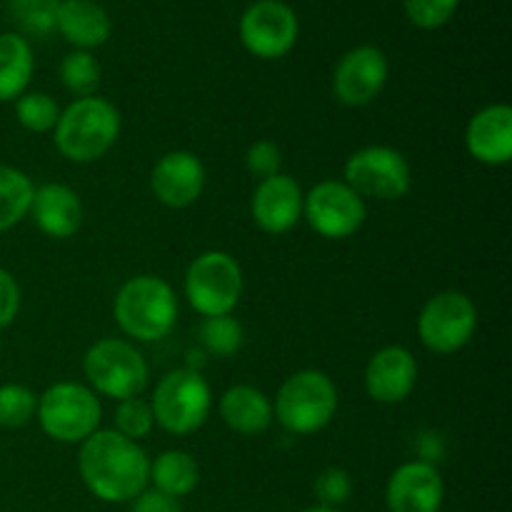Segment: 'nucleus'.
Here are the masks:
<instances>
[{"label":"nucleus","instance_id":"nucleus-31","mask_svg":"<svg viewBox=\"0 0 512 512\" xmlns=\"http://www.w3.org/2000/svg\"><path fill=\"white\" fill-rule=\"evenodd\" d=\"M405 15L420 30H438L453 20L460 0H403Z\"/></svg>","mask_w":512,"mask_h":512},{"label":"nucleus","instance_id":"nucleus-13","mask_svg":"<svg viewBox=\"0 0 512 512\" xmlns=\"http://www.w3.org/2000/svg\"><path fill=\"white\" fill-rule=\"evenodd\" d=\"M388 58L375 45H358L338 60L333 73L335 98L348 108L370 105L388 83Z\"/></svg>","mask_w":512,"mask_h":512},{"label":"nucleus","instance_id":"nucleus-19","mask_svg":"<svg viewBox=\"0 0 512 512\" xmlns=\"http://www.w3.org/2000/svg\"><path fill=\"white\" fill-rule=\"evenodd\" d=\"M28 215L38 225L40 233L55 240H65L78 233L85 210L73 188L63 183H45L35 188Z\"/></svg>","mask_w":512,"mask_h":512},{"label":"nucleus","instance_id":"nucleus-33","mask_svg":"<svg viewBox=\"0 0 512 512\" xmlns=\"http://www.w3.org/2000/svg\"><path fill=\"white\" fill-rule=\"evenodd\" d=\"M245 165H248L255 178H270V175H278L280 168H283V153H280L273 140H258L245 153Z\"/></svg>","mask_w":512,"mask_h":512},{"label":"nucleus","instance_id":"nucleus-17","mask_svg":"<svg viewBox=\"0 0 512 512\" xmlns=\"http://www.w3.org/2000/svg\"><path fill=\"white\" fill-rule=\"evenodd\" d=\"M415 383H418V360L403 345H388L368 360L365 390L375 403H403L415 390Z\"/></svg>","mask_w":512,"mask_h":512},{"label":"nucleus","instance_id":"nucleus-29","mask_svg":"<svg viewBox=\"0 0 512 512\" xmlns=\"http://www.w3.org/2000/svg\"><path fill=\"white\" fill-rule=\"evenodd\" d=\"M38 395L20 383L0 385V428H23L35 418Z\"/></svg>","mask_w":512,"mask_h":512},{"label":"nucleus","instance_id":"nucleus-12","mask_svg":"<svg viewBox=\"0 0 512 512\" xmlns=\"http://www.w3.org/2000/svg\"><path fill=\"white\" fill-rule=\"evenodd\" d=\"M300 23L283 0H255L240 18V40L260 60H278L295 48Z\"/></svg>","mask_w":512,"mask_h":512},{"label":"nucleus","instance_id":"nucleus-6","mask_svg":"<svg viewBox=\"0 0 512 512\" xmlns=\"http://www.w3.org/2000/svg\"><path fill=\"white\" fill-rule=\"evenodd\" d=\"M83 375L95 395L115 400L138 398L148 388V363L133 343L100 338L83 358Z\"/></svg>","mask_w":512,"mask_h":512},{"label":"nucleus","instance_id":"nucleus-36","mask_svg":"<svg viewBox=\"0 0 512 512\" xmlns=\"http://www.w3.org/2000/svg\"><path fill=\"white\" fill-rule=\"evenodd\" d=\"M300 512H340V510L325 508V505H315V508H305V510H300Z\"/></svg>","mask_w":512,"mask_h":512},{"label":"nucleus","instance_id":"nucleus-28","mask_svg":"<svg viewBox=\"0 0 512 512\" xmlns=\"http://www.w3.org/2000/svg\"><path fill=\"white\" fill-rule=\"evenodd\" d=\"M15 118L30 133H50L60 118V108L50 95L38 90H25L15 100Z\"/></svg>","mask_w":512,"mask_h":512},{"label":"nucleus","instance_id":"nucleus-8","mask_svg":"<svg viewBox=\"0 0 512 512\" xmlns=\"http://www.w3.org/2000/svg\"><path fill=\"white\" fill-rule=\"evenodd\" d=\"M243 295V270L225 250H205L185 273V298L203 318L230 315Z\"/></svg>","mask_w":512,"mask_h":512},{"label":"nucleus","instance_id":"nucleus-18","mask_svg":"<svg viewBox=\"0 0 512 512\" xmlns=\"http://www.w3.org/2000/svg\"><path fill=\"white\" fill-rule=\"evenodd\" d=\"M465 148L483 165H508L512 158V108L508 103L485 105L465 128Z\"/></svg>","mask_w":512,"mask_h":512},{"label":"nucleus","instance_id":"nucleus-21","mask_svg":"<svg viewBox=\"0 0 512 512\" xmlns=\"http://www.w3.org/2000/svg\"><path fill=\"white\" fill-rule=\"evenodd\" d=\"M218 413L238 435H260L273 423V403L253 385H233L220 395Z\"/></svg>","mask_w":512,"mask_h":512},{"label":"nucleus","instance_id":"nucleus-2","mask_svg":"<svg viewBox=\"0 0 512 512\" xmlns=\"http://www.w3.org/2000/svg\"><path fill=\"white\" fill-rule=\"evenodd\" d=\"M120 135V113L100 95L75 98L53 128L58 153L70 163H95L115 145Z\"/></svg>","mask_w":512,"mask_h":512},{"label":"nucleus","instance_id":"nucleus-22","mask_svg":"<svg viewBox=\"0 0 512 512\" xmlns=\"http://www.w3.org/2000/svg\"><path fill=\"white\" fill-rule=\"evenodd\" d=\"M33 48L20 33H0V103L18 100L33 80Z\"/></svg>","mask_w":512,"mask_h":512},{"label":"nucleus","instance_id":"nucleus-32","mask_svg":"<svg viewBox=\"0 0 512 512\" xmlns=\"http://www.w3.org/2000/svg\"><path fill=\"white\" fill-rule=\"evenodd\" d=\"M313 490H315V498L320 500V505L338 510L340 505L350 498V493H353V483H350L348 470L325 468L323 473L315 478Z\"/></svg>","mask_w":512,"mask_h":512},{"label":"nucleus","instance_id":"nucleus-15","mask_svg":"<svg viewBox=\"0 0 512 512\" xmlns=\"http://www.w3.org/2000/svg\"><path fill=\"white\" fill-rule=\"evenodd\" d=\"M150 190L168 208H188L205 190V165L190 150H170L150 173Z\"/></svg>","mask_w":512,"mask_h":512},{"label":"nucleus","instance_id":"nucleus-5","mask_svg":"<svg viewBox=\"0 0 512 512\" xmlns=\"http://www.w3.org/2000/svg\"><path fill=\"white\" fill-rule=\"evenodd\" d=\"M35 418L48 438L73 445L83 443L95 430H100L103 405L88 385L60 380L38 395Z\"/></svg>","mask_w":512,"mask_h":512},{"label":"nucleus","instance_id":"nucleus-7","mask_svg":"<svg viewBox=\"0 0 512 512\" xmlns=\"http://www.w3.org/2000/svg\"><path fill=\"white\" fill-rule=\"evenodd\" d=\"M155 425L170 435H190L203 428L213 408V393L200 370L180 368L163 375L153 390Z\"/></svg>","mask_w":512,"mask_h":512},{"label":"nucleus","instance_id":"nucleus-37","mask_svg":"<svg viewBox=\"0 0 512 512\" xmlns=\"http://www.w3.org/2000/svg\"><path fill=\"white\" fill-rule=\"evenodd\" d=\"M0 348H3V343H0Z\"/></svg>","mask_w":512,"mask_h":512},{"label":"nucleus","instance_id":"nucleus-25","mask_svg":"<svg viewBox=\"0 0 512 512\" xmlns=\"http://www.w3.org/2000/svg\"><path fill=\"white\" fill-rule=\"evenodd\" d=\"M245 330L238 318L230 315H213V318H203L198 328V343L200 348L215 358H230L243 348Z\"/></svg>","mask_w":512,"mask_h":512},{"label":"nucleus","instance_id":"nucleus-11","mask_svg":"<svg viewBox=\"0 0 512 512\" xmlns=\"http://www.w3.org/2000/svg\"><path fill=\"white\" fill-rule=\"evenodd\" d=\"M365 215V200L343 180H323L303 200V218L320 238L328 240L353 238L363 228Z\"/></svg>","mask_w":512,"mask_h":512},{"label":"nucleus","instance_id":"nucleus-1","mask_svg":"<svg viewBox=\"0 0 512 512\" xmlns=\"http://www.w3.org/2000/svg\"><path fill=\"white\" fill-rule=\"evenodd\" d=\"M78 470L85 488L103 503H130L150 480V458L140 443L115 430H95L80 443Z\"/></svg>","mask_w":512,"mask_h":512},{"label":"nucleus","instance_id":"nucleus-9","mask_svg":"<svg viewBox=\"0 0 512 512\" xmlns=\"http://www.w3.org/2000/svg\"><path fill=\"white\" fill-rule=\"evenodd\" d=\"M478 308L460 290H443L423 305L418 315V338L430 353L453 355L473 340Z\"/></svg>","mask_w":512,"mask_h":512},{"label":"nucleus","instance_id":"nucleus-14","mask_svg":"<svg viewBox=\"0 0 512 512\" xmlns=\"http://www.w3.org/2000/svg\"><path fill=\"white\" fill-rule=\"evenodd\" d=\"M445 483L430 460H410L395 468L385 488L388 512H440Z\"/></svg>","mask_w":512,"mask_h":512},{"label":"nucleus","instance_id":"nucleus-20","mask_svg":"<svg viewBox=\"0 0 512 512\" xmlns=\"http://www.w3.org/2000/svg\"><path fill=\"white\" fill-rule=\"evenodd\" d=\"M55 30L73 48L90 53L110 38L113 23H110L108 10L95 0H60Z\"/></svg>","mask_w":512,"mask_h":512},{"label":"nucleus","instance_id":"nucleus-3","mask_svg":"<svg viewBox=\"0 0 512 512\" xmlns=\"http://www.w3.org/2000/svg\"><path fill=\"white\" fill-rule=\"evenodd\" d=\"M113 315L128 338L138 343H155L173 330L178 320V298L158 275H135L120 285Z\"/></svg>","mask_w":512,"mask_h":512},{"label":"nucleus","instance_id":"nucleus-4","mask_svg":"<svg viewBox=\"0 0 512 512\" xmlns=\"http://www.w3.org/2000/svg\"><path fill=\"white\" fill-rule=\"evenodd\" d=\"M338 413V388L323 370H298L280 385L273 418L293 435H315Z\"/></svg>","mask_w":512,"mask_h":512},{"label":"nucleus","instance_id":"nucleus-26","mask_svg":"<svg viewBox=\"0 0 512 512\" xmlns=\"http://www.w3.org/2000/svg\"><path fill=\"white\" fill-rule=\"evenodd\" d=\"M60 80L75 98H90L100 85V63L88 50H73L60 63Z\"/></svg>","mask_w":512,"mask_h":512},{"label":"nucleus","instance_id":"nucleus-27","mask_svg":"<svg viewBox=\"0 0 512 512\" xmlns=\"http://www.w3.org/2000/svg\"><path fill=\"white\" fill-rule=\"evenodd\" d=\"M60 0H8V13L13 23L28 35L53 33L58 20Z\"/></svg>","mask_w":512,"mask_h":512},{"label":"nucleus","instance_id":"nucleus-30","mask_svg":"<svg viewBox=\"0 0 512 512\" xmlns=\"http://www.w3.org/2000/svg\"><path fill=\"white\" fill-rule=\"evenodd\" d=\"M155 418H153V408H150L148 400L138 398H128L120 400L118 408H115V433H120L123 438L128 440H143L148 438L150 430H153Z\"/></svg>","mask_w":512,"mask_h":512},{"label":"nucleus","instance_id":"nucleus-16","mask_svg":"<svg viewBox=\"0 0 512 512\" xmlns=\"http://www.w3.org/2000/svg\"><path fill=\"white\" fill-rule=\"evenodd\" d=\"M303 200L305 193L290 175L278 173L263 178L250 200L255 225L268 235L288 233L303 218Z\"/></svg>","mask_w":512,"mask_h":512},{"label":"nucleus","instance_id":"nucleus-35","mask_svg":"<svg viewBox=\"0 0 512 512\" xmlns=\"http://www.w3.org/2000/svg\"><path fill=\"white\" fill-rule=\"evenodd\" d=\"M130 503H133L130 512H185L183 505H180V500L158 493V490L153 488H145L143 493H140L135 500H130Z\"/></svg>","mask_w":512,"mask_h":512},{"label":"nucleus","instance_id":"nucleus-34","mask_svg":"<svg viewBox=\"0 0 512 512\" xmlns=\"http://www.w3.org/2000/svg\"><path fill=\"white\" fill-rule=\"evenodd\" d=\"M20 310V285L5 268H0V330L8 328Z\"/></svg>","mask_w":512,"mask_h":512},{"label":"nucleus","instance_id":"nucleus-23","mask_svg":"<svg viewBox=\"0 0 512 512\" xmlns=\"http://www.w3.org/2000/svg\"><path fill=\"white\" fill-rule=\"evenodd\" d=\"M200 483L198 460L185 450H165L158 458L150 460V480L153 490L180 500L193 493Z\"/></svg>","mask_w":512,"mask_h":512},{"label":"nucleus","instance_id":"nucleus-10","mask_svg":"<svg viewBox=\"0 0 512 512\" xmlns=\"http://www.w3.org/2000/svg\"><path fill=\"white\" fill-rule=\"evenodd\" d=\"M343 183H348L363 200H400L413 185V170L400 150L368 145L348 158Z\"/></svg>","mask_w":512,"mask_h":512},{"label":"nucleus","instance_id":"nucleus-24","mask_svg":"<svg viewBox=\"0 0 512 512\" xmlns=\"http://www.w3.org/2000/svg\"><path fill=\"white\" fill-rule=\"evenodd\" d=\"M33 193V180L23 170L13 165H0V233L28 218Z\"/></svg>","mask_w":512,"mask_h":512}]
</instances>
